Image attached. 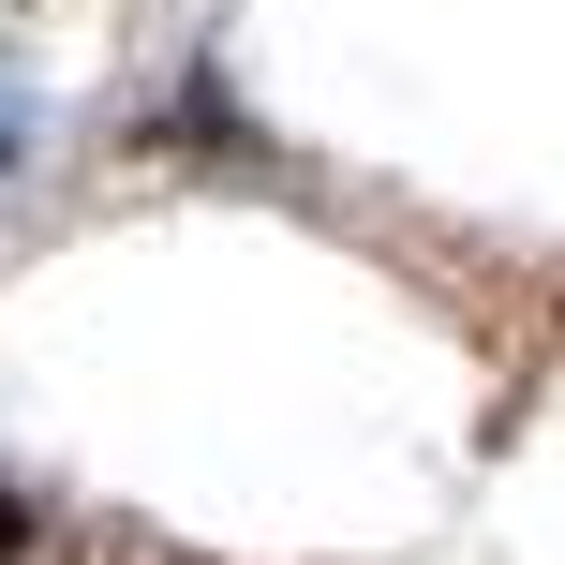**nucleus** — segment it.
Returning a JSON list of instances; mask_svg holds the SVG:
<instances>
[{
    "mask_svg": "<svg viewBox=\"0 0 565 565\" xmlns=\"http://www.w3.org/2000/svg\"><path fill=\"white\" fill-rule=\"evenodd\" d=\"M15 135H30V119H15V89H0V164H15Z\"/></svg>",
    "mask_w": 565,
    "mask_h": 565,
    "instance_id": "obj_1",
    "label": "nucleus"
}]
</instances>
